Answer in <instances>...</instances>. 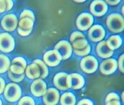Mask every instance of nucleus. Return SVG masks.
I'll return each mask as SVG.
<instances>
[{
  "label": "nucleus",
  "mask_w": 124,
  "mask_h": 105,
  "mask_svg": "<svg viewBox=\"0 0 124 105\" xmlns=\"http://www.w3.org/2000/svg\"><path fill=\"white\" fill-rule=\"evenodd\" d=\"M118 68V62L115 59L108 58L100 65V72L105 75H111L116 72Z\"/></svg>",
  "instance_id": "obj_13"
},
{
  "label": "nucleus",
  "mask_w": 124,
  "mask_h": 105,
  "mask_svg": "<svg viewBox=\"0 0 124 105\" xmlns=\"http://www.w3.org/2000/svg\"><path fill=\"white\" fill-rule=\"evenodd\" d=\"M120 0H113V1H110V0H106L105 2L106 3V4H110V5H113V6H114V5H117L118 4H119L120 3Z\"/></svg>",
  "instance_id": "obj_36"
},
{
  "label": "nucleus",
  "mask_w": 124,
  "mask_h": 105,
  "mask_svg": "<svg viewBox=\"0 0 124 105\" xmlns=\"http://www.w3.org/2000/svg\"><path fill=\"white\" fill-rule=\"evenodd\" d=\"M17 105H35V103L31 96H24L20 99Z\"/></svg>",
  "instance_id": "obj_26"
},
{
  "label": "nucleus",
  "mask_w": 124,
  "mask_h": 105,
  "mask_svg": "<svg viewBox=\"0 0 124 105\" xmlns=\"http://www.w3.org/2000/svg\"><path fill=\"white\" fill-rule=\"evenodd\" d=\"M82 38H85L83 34H82L81 32H79V31H75V32L72 33L70 36V41H71V43H73L76 40L82 39Z\"/></svg>",
  "instance_id": "obj_29"
},
{
  "label": "nucleus",
  "mask_w": 124,
  "mask_h": 105,
  "mask_svg": "<svg viewBox=\"0 0 124 105\" xmlns=\"http://www.w3.org/2000/svg\"><path fill=\"white\" fill-rule=\"evenodd\" d=\"M106 105H121V103L119 101H111L106 103Z\"/></svg>",
  "instance_id": "obj_37"
},
{
  "label": "nucleus",
  "mask_w": 124,
  "mask_h": 105,
  "mask_svg": "<svg viewBox=\"0 0 124 105\" xmlns=\"http://www.w3.org/2000/svg\"><path fill=\"white\" fill-rule=\"evenodd\" d=\"M13 4H14V3H13L12 1H11V0H7V1H6V11H5V12L9 11V10L12 8Z\"/></svg>",
  "instance_id": "obj_34"
},
{
  "label": "nucleus",
  "mask_w": 124,
  "mask_h": 105,
  "mask_svg": "<svg viewBox=\"0 0 124 105\" xmlns=\"http://www.w3.org/2000/svg\"><path fill=\"white\" fill-rule=\"evenodd\" d=\"M23 18H30L32 21H34L35 20V15H34L33 12L31 10L25 9L21 12L20 16V19H23Z\"/></svg>",
  "instance_id": "obj_28"
},
{
  "label": "nucleus",
  "mask_w": 124,
  "mask_h": 105,
  "mask_svg": "<svg viewBox=\"0 0 124 105\" xmlns=\"http://www.w3.org/2000/svg\"><path fill=\"white\" fill-rule=\"evenodd\" d=\"M33 63L36 64L40 69V79L43 80V79L46 78L48 75V66L45 64V62L43 61H42L41 60L37 59V60H34Z\"/></svg>",
  "instance_id": "obj_21"
},
{
  "label": "nucleus",
  "mask_w": 124,
  "mask_h": 105,
  "mask_svg": "<svg viewBox=\"0 0 124 105\" xmlns=\"http://www.w3.org/2000/svg\"><path fill=\"white\" fill-rule=\"evenodd\" d=\"M120 100V97L118 96V95L116 93H110L105 98V104L111 102V101H119Z\"/></svg>",
  "instance_id": "obj_30"
},
{
  "label": "nucleus",
  "mask_w": 124,
  "mask_h": 105,
  "mask_svg": "<svg viewBox=\"0 0 124 105\" xmlns=\"http://www.w3.org/2000/svg\"><path fill=\"white\" fill-rule=\"evenodd\" d=\"M106 44H107V46H108V48L110 50L113 51L115 49H118L121 46V44H122V38H121V37L120 35H111L106 41Z\"/></svg>",
  "instance_id": "obj_19"
},
{
  "label": "nucleus",
  "mask_w": 124,
  "mask_h": 105,
  "mask_svg": "<svg viewBox=\"0 0 124 105\" xmlns=\"http://www.w3.org/2000/svg\"><path fill=\"white\" fill-rule=\"evenodd\" d=\"M11 64H13V65H18L23 68H24L25 70L27 68V62L26 60L23 58V57H15L12 60Z\"/></svg>",
  "instance_id": "obj_24"
},
{
  "label": "nucleus",
  "mask_w": 124,
  "mask_h": 105,
  "mask_svg": "<svg viewBox=\"0 0 124 105\" xmlns=\"http://www.w3.org/2000/svg\"><path fill=\"white\" fill-rule=\"evenodd\" d=\"M108 5L104 1L95 0L90 4V12L93 15L96 17H101L104 15L108 11Z\"/></svg>",
  "instance_id": "obj_12"
},
{
  "label": "nucleus",
  "mask_w": 124,
  "mask_h": 105,
  "mask_svg": "<svg viewBox=\"0 0 124 105\" xmlns=\"http://www.w3.org/2000/svg\"><path fill=\"white\" fill-rule=\"evenodd\" d=\"M124 7H122V9H121V11H122V14H123V15H124Z\"/></svg>",
  "instance_id": "obj_40"
},
{
  "label": "nucleus",
  "mask_w": 124,
  "mask_h": 105,
  "mask_svg": "<svg viewBox=\"0 0 124 105\" xmlns=\"http://www.w3.org/2000/svg\"><path fill=\"white\" fill-rule=\"evenodd\" d=\"M124 55L122 54L120 56L119 59H118V67L119 68L120 71L121 72H124Z\"/></svg>",
  "instance_id": "obj_31"
},
{
  "label": "nucleus",
  "mask_w": 124,
  "mask_h": 105,
  "mask_svg": "<svg viewBox=\"0 0 124 105\" xmlns=\"http://www.w3.org/2000/svg\"><path fill=\"white\" fill-rule=\"evenodd\" d=\"M59 92L55 88H48L43 97V100L45 105H56L59 101Z\"/></svg>",
  "instance_id": "obj_9"
},
{
  "label": "nucleus",
  "mask_w": 124,
  "mask_h": 105,
  "mask_svg": "<svg viewBox=\"0 0 124 105\" xmlns=\"http://www.w3.org/2000/svg\"><path fill=\"white\" fill-rule=\"evenodd\" d=\"M77 105H94V104L91 100L87 99H84L79 101Z\"/></svg>",
  "instance_id": "obj_32"
},
{
  "label": "nucleus",
  "mask_w": 124,
  "mask_h": 105,
  "mask_svg": "<svg viewBox=\"0 0 124 105\" xmlns=\"http://www.w3.org/2000/svg\"><path fill=\"white\" fill-rule=\"evenodd\" d=\"M94 18L93 15L87 12H83L80 14L76 20V26L77 28L82 31L90 29L93 24Z\"/></svg>",
  "instance_id": "obj_4"
},
{
  "label": "nucleus",
  "mask_w": 124,
  "mask_h": 105,
  "mask_svg": "<svg viewBox=\"0 0 124 105\" xmlns=\"http://www.w3.org/2000/svg\"><path fill=\"white\" fill-rule=\"evenodd\" d=\"M10 64V60L6 55L0 54V73H4L9 70Z\"/></svg>",
  "instance_id": "obj_22"
},
{
  "label": "nucleus",
  "mask_w": 124,
  "mask_h": 105,
  "mask_svg": "<svg viewBox=\"0 0 124 105\" xmlns=\"http://www.w3.org/2000/svg\"><path fill=\"white\" fill-rule=\"evenodd\" d=\"M70 78V83H71V88L77 90L80 89L85 86V80L83 76L78 73H71L69 75Z\"/></svg>",
  "instance_id": "obj_17"
},
{
  "label": "nucleus",
  "mask_w": 124,
  "mask_h": 105,
  "mask_svg": "<svg viewBox=\"0 0 124 105\" xmlns=\"http://www.w3.org/2000/svg\"><path fill=\"white\" fill-rule=\"evenodd\" d=\"M31 91L34 96L40 97L45 94L47 91L46 83L42 79H35L31 84Z\"/></svg>",
  "instance_id": "obj_14"
},
{
  "label": "nucleus",
  "mask_w": 124,
  "mask_h": 105,
  "mask_svg": "<svg viewBox=\"0 0 124 105\" xmlns=\"http://www.w3.org/2000/svg\"><path fill=\"white\" fill-rule=\"evenodd\" d=\"M8 76L12 81L15 83H20L25 78V73L22 75H15V74H13L9 70H8Z\"/></svg>",
  "instance_id": "obj_25"
},
{
  "label": "nucleus",
  "mask_w": 124,
  "mask_h": 105,
  "mask_svg": "<svg viewBox=\"0 0 124 105\" xmlns=\"http://www.w3.org/2000/svg\"><path fill=\"white\" fill-rule=\"evenodd\" d=\"M80 68L83 72L91 74L97 70L98 62L93 56H86L81 60Z\"/></svg>",
  "instance_id": "obj_6"
},
{
  "label": "nucleus",
  "mask_w": 124,
  "mask_h": 105,
  "mask_svg": "<svg viewBox=\"0 0 124 105\" xmlns=\"http://www.w3.org/2000/svg\"><path fill=\"white\" fill-rule=\"evenodd\" d=\"M106 25L110 31L116 34L121 33L124 29V18L118 13L110 14L107 18Z\"/></svg>",
  "instance_id": "obj_1"
},
{
  "label": "nucleus",
  "mask_w": 124,
  "mask_h": 105,
  "mask_svg": "<svg viewBox=\"0 0 124 105\" xmlns=\"http://www.w3.org/2000/svg\"><path fill=\"white\" fill-rule=\"evenodd\" d=\"M22 91L20 87L15 83L7 84L4 90V96L9 102H15L21 98Z\"/></svg>",
  "instance_id": "obj_2"
},
{
  "label": "nucleus",
  "mask_w": 124,
  "mask_h": 105,
  "mask_svg": "<svg viewBox=\"0 0 124 105\" xmlns=\"http://www.w3.org/2000/svg\"><path fill=\"white\" fill-rule=\"evenodd\" d=\"M61 105H75L76 96L71 92L63 94L60 99Z\"/></svg>",
  "instance_id": "obj_20"
},
{
  "label": "nucleus",
  "mask_w": 124,
  "mask_h": 105,
  "mask_svg": "<svg viewBox=\"0 0 124 105\" xmlns=\"http://www.w3.org/2000/svg\"><path fill=\"white\" fill-rule=\"evenodd\" d=\"M34 21L30 18H23L20 19L19 23L17 24V33L21 36H28L31 34L33 28Z\"/></svg>",
  "instance_id": "obj_10"
},
{
  "label": "nucleus",
  "mask_w": 124,
  "mask_h": 105,
  "mask_svg": "<svg viewBox=\"0 0 124 105\" xmlns=\"http://www.w3.org/2000/svg\"><path fill=\"white\" fill-rule=\"evenodd\" d=\"M25 75L29 79H38L40 75V71L38 66L35 63H32L27 66L25 69Z\"/></svg>",
  "instance_id": "obj_18"
},
{
  "label": "nucleus",
  "mask_w": 124,
  "mask_h": 105,
  "mask_svg": "<svg viewBox=\"0 0 124 105\" xmlns=\"http://www.w3.org/2000/svg\"><path fill=\"white\" fill-rule=\"evenodd\" d=\"M6 11V1L0 0V14Z\"/></svg>",
  "instance_id": "obj_33"
},
{
  "label": "nucleus",
  "mask_w": 124,
  "mask_h": 105,
  "mask_svg": "<svg viewBox=\"0 0 124 105\" xmlns=\"http://www.w3.org/2000/svg\"><path fill=\"white\" fill-rule=\"evenodd\" d=\"M62 60L61 54L55 49L46 52L43 55V62L50 67H56Z\"/></svg>",
  "instance_id": "obj_8"
},
{
  "label": "nucleus",
  "mask_w": 124,
  "mask_h": 105,
  "mask_svg": "<svg viewBox=\"0 0 124 105\" xmlns=\"http://www.w3.org/2000/svg\"><path fill=\"white\" fill-rule=\"evenodd\" d=\"M17 24L18 19L15 14H7L4 15L1 21L2 28L7 32L14 31L17 28Z\"/></svg>",
  "instance_id": "obj_7"
},
{
  "label": "nucleus",
  "mask_w": 124,
  "mask_h": 105,
  "mask_svg": "<svg viewBox=\"0 0 124 105\" xmlns=\"http://www.w3.org/2000/svg\"><path fill=\"white\" fill-rule=\"evenodd\" d=\"M91 51V47H90V45L88 44L85 49H83L82 50H80V51H78V50H74V52L75 53L76 55L79 56V57H86L87 56L90 52Z\"/></svg>",
  "instance_id": "obj_27"
},
{
  "label": "nucleus",
  "mask_w": 124,
  "mask_h": 105,
  "mask_svg": "<svg viewBox=\"0 0 124 105\" xmlns=\"http://www.w3.org/2000/svg\"><path fill=\"white\" fill-rule=\"evenodd\" d=\"M15 46L13 36L8 33L0 34V51L4 53L11 52Z\"/></svg>",
  "instance_id": "obj_3"
},
{
  "label": "nucleus",
  "mask_w": 124,
  "mask_h": 105,
  "mask_svg": "<svg viewBox=\"0 0 124 105\" xmlns=\"http://www.w3.org/2000/svg\"><path fill=\"white\" fill-rule=\"evenodd\" d=\"M74 1L77 3H83L85 1V0H74Z\"/></svg>",
  "instance_id": "obj_38"
},
{
  "label": "nucleus",
  "mask_w": 124,
  "mask_h": 105,
  "mask_svg": "<svg viewBox=\"0 0 124 105\" xmlns=\"http://www.w3.org/2000/svg\"><path fill=\"white\" fill-rule=\"evenodd\" d=\"M5 81L4 80L0 77V94H1L4 92V88H5Z\"/></svg>",
  "instance_id": "obj_35"
},
{
  "label": "nucleus",
  "mask_w": 124,
  "mask_h": 105,
  "mask_svg": "<svg viewBox=\"0 0 124 105\" xmlns=\"http://www.w3.org/2000/svg\"><path fill=\"white\" fill-rule=\"evenodd\" d=\"M96 52L97 56L102 59H108L113 54V51L108 48L105 41H100L97 44L96 47Z\"/></svg>",
  "instance_id": "obj_16"
},
{
  "label": "nucleus",
  "mask_w": 124,
  "mask_h": 105,
  "mask_svg": "<svg viewBox=\"0 0 124 105\" xmlns=\"http://www.w3.org/2000/svg\"><path fill=\"white\" fill-rule=\"evenodd\" d=\"M124 93L123 92V93H122V94H121V97H122V99H121V100L123 101V102H124Z\"/></svg>",
  "instance_id": "obj_39"
},
{
  "label": "nucleus",
  "mask_w": 124,
  "mask_h": 105,
  "mask_svg": "<svg viewBox=\"0 0 124 105\" xmlns=\"http://www.w3.org/2000/svg\"><path fill=\"white\" fill-rule=\"evenodd\" d=\"M54 84L55 87L61 91H66L71 88L69 75L65 72H59L54 78Z\"/></svg>",
  "instance_id": "obj_5"
},
{
  "label": "nucleus",
  "mask_w": 124,
  "mask_h": 105,
  "mask_svg": "<svg viewBox=\"0 0 124 105\" xmlns=\"http://www.w3.org/2000/svg\"><path fill=\"white\" fill-rule=\"evenodd\" d=\"M0 105H2V102H1V99H0Z\"/></svg>",
  "instance_id": "obj_41"
},
{
  "label": "nucleus",
  "mask_w": 124,
  "mask_h": 105,
  "mask_svg": "<svg viewBox=\"0 0 124 105\" xmlns=\"http://www.w3.org/2000/svg\"><path fill=\"white\" fill-rule=\"evenodd\" d=\"M105 35V31L100 25H94L88 31V36L91 41L100 42L104 38Z\"/></svg>",
  "instance_id": "obj_11"
},
{
  "label": "nucleus",
  "mask_w": 124,
  "mask_h": 105,
  "mask_svg": "<svg viewBox=\"0 0 124 105\" xmlns=\"http://www.w3.org/2000/svg\"><path fill=\"white\" fill-rule=\"evenodd\" d=\"M62 56V60L69 59L72 54V46L69 41H59L54 48Z\"/></svg>",
  "instance_id": "obj_15"
},
{
  "label": "nucleus",
  "mask_w": 124,
  "mask_h": 105,
  "mask_svg": "<svg viewBox=\"0 0 124 105\" xmlns=\"http://www.w3.org/2000/svg\"><path fill=\"white\" fill-rule=\"evenodd\" d=\"M88 41H87V39L85 38H82V39H78L76 40L75 41H74L72 43V49L74 50H82L83 49H85L87 45H88Z\"/></svg>",
  "instance_id": "obj_23"
}]
</instances>
